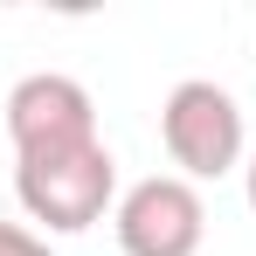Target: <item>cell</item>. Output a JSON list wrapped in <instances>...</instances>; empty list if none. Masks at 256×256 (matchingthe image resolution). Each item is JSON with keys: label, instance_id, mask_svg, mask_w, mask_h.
Instances as JSON below:
<instances>
[{"label": "cell", "instance_id": "8992f818", "mask_svg": "<svg viewBox=\"0 0 256 256\" xmlns=\"http://www.w3.org/2000/svg\"><path fill=\"white\" fill-rule=\"evenodd\" d=\"M242 194H250V214H256V146H250V166H242Z\"/></svg>", "mask_w": 256, "mask_h": 256}, {"label": "cell", "instance_id": "6da1fadb", "mask_svg": "<svg viewBox=\"0 0 256 256\" xmlns=\"http://www.w3.org/2000/svg\"><path fill=\"white\" fill-rule=\"evenodd\" d=\"M14 194L28 222H42L56 236H84L104 208H118V160L111 146H70V152H42V160H14Z\"/></svg>", "mask_w": 256, "mask_h": 256}, {"label": "cell", "instance_id": "3957f363", "mask_svg": "<svg viewBox=\"0 0 256 256\" xmlns=\"http://www.w3.org/2000/svg\"><path fill=\"white\" fill-rule=\"evenodd\" d=\"M111 228H118V250L125 256H201L208 201H201V187L180 180V173H146L138 187L118 194Z\"/></svg>", "mask_w": 256, "mask_h": 256}, {"label": "cell", "instance_id": "5b68a950", "mask_svg": "<svg viewBox=\"0 0 256 256\" xmlns=\"http://www.w3.org/2000/svg\"><path fill=\"white\" fill-rule=\"evenodd\" d=\"M0 256H48V242L21 222H0Z\"/></svg>", "mask_w": 256, "mask_h": 256}, {"label": "cell", "instance_id": "277c9868", "mask_svg": "<svg viewBox=\"0 0 256 256\" xmlns=\"http://www.w3.org/2000/svg\"><path fill=\"white\" fill-rule=\"evenodd\" d=\"M7 138H14V160L97 146V104H90V90L76 76L35 70V76H21L7 90Z\"/></svg>", "mask_w": 256, "mask_h": 256}, {"label": "cell", "instance_id": "7a4b0ae2", "mask_svg": "<svg viewBox=\"0 0 256 256\" xmlns=\"http://www.w3.org/2000/svg\"><path fill=\"white\" fill-rule=\"evenodd\" d=\"M160 138H166V160L180 166V180H222V173L242 166V152H250L242 104L222 84H208V76H187V84L166 90Z\"/></svg>", "mask_w": 256, "mask_h": 256}]
</instances>
